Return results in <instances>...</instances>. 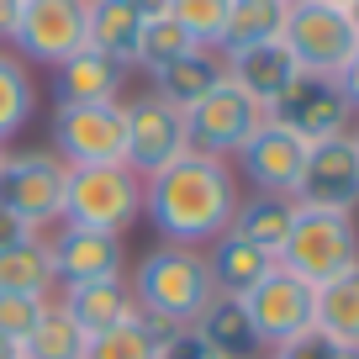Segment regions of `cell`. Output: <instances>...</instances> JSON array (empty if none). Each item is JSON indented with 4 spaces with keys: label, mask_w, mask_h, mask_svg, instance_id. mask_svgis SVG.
<instances>
[{
    "label": "cell",
    "mask_w": 359,
    "mask_h": 359,
    "mask_svg": "<svg viewBox=\"0 0 359 359\" xmlns=\"http://www.w3.org/2000/svg\"><path fill=\"white\" fill-rule=\"evenodd\" d=\"M275 354H285V359H359V348L333 344V338H323V333H306V338H296V344L275 348Z\"/></svg>",
    "instance_id": "d6a6232c"
},
{
    "label": "cell",
    "mask_w": 359,
    "mask_h": 359,
    "mask_svg": "<svg viewBox=\"0 0 359 359\" xmlns=\"http://www.w3.org/2000/svg\"><path fill=\"white\" fill-rule=\"evenodd\" d=\"M269 122V111L259 101H248L233 79H222L217 90H206L201 101L185 111V133H191V148L196 154H212V158H227L233 164L238 148Z\"/></svg>",
    "instance_id": "ba28073f"
},
{
    "label": "cell",
    "mask_w": 359,
    "mask_h": 359,
    "mask_svg": "<svg viewBox=\"0 0 359 359\" xmlns=\"http://www.w3.org/2000/svg\"><path fill=\"white\" fill-rule=\"evenodd\" d=\"M53 154L69 169L79 164H122L127 154V106L122 101H85L53 106Z\"/></svg>",
    "instance_id": "8992f818"
},
{
    "label": "cell",
    "mask_w": 359,
    "mask_h": 359,
    "mask_svg": "<svg viewBox=\"0 0 359 359\" xmlns=\"http://www.w3.org/2000/svg\"><path fill=\"white\" fill-rule=\"evenodd\" d=\"M169 333H175L169 323L133 312L127 323H116V327H106V333L90 338V344H85V359H158V348H164Z\"/></svg>",
    "instance_id": "484cf974"
},
{
    "label": "cell",
    "mask_w": 359,
    "mask_h": 359,
    "mask_svg": "<svg viewBox=\"0 0 359 359\" xmlns=\"http://www.w3.org/2000/svg\"><path fill=\"white\" fill-rule=\"evenodd\" d=\"M22 6L27 0H0V43L16 37V22H22Z\"/></svg>",
    "instance_id": "d590c367"
},
{
    "label": "cell",
    "mask_w": 359,
    "mask_h": 359,
    "mask_svg": "<svg viewBox=\"0 0 359 359\" xmlns=\"http://www.w3.org/2000/svg\"><path fill=\"white\" fill-rule=\"evenodd\" d=\"M43 312H48L43 296H0V333L22 344V338L37 327V317H43Z\"/></svg>",
    "instance_id": "1f68e13d"
},
{
    "label": "cell",
    "mask_w": 359,
    "mask_h": 359,
    "mask_svg": "<svg viewBox=\"0 0 359 359\" xmlns=\"http://www.w3.org/2000/svg\"><path fill=\"white\" fill-rule=\"evenodd\" d=\"M243 312H248V323H254L264 354L269 348H285V344H296V338H306L317 327V285H306L302 275L275 264L264 280L243 296Z\"/></svg>",
    "instance_id": "52a82bcc"
},
{
    "label": "cell",
    "mask_w": 359,
    "mask_h": 359,
    "mask_svg": "<svg viewBox=\"0 0 359 359\" xmlns=\"http://www.w3.org/2000/svg\"><path fill=\"white\" fill-rule=\"evenodd\" d=\"M222 79H227L222 74V53L196 48V53H185V58H175V64L154 69V95H158V101H169L175 111H191L206 90H217Z\"/></svg>",
    "instance_id": "44dd1931"
},
{
    "label": "cell",
    "mask_w": 359,
    "mask_h": 359,
    "mask_svg": "<svg viewBox=\"0 0 359 359\" xmlns=\"http://www.w3.org/2000/svg\"><path fill=\"white\" fill-rule=\"evenodd\" d=\"M348 137H354V148H359V122H354V133H348Z\"/></svg>",
    "instance_id": "b9f144b4"
},
{
    "label": "cell",
    "mask_w": 359,
    "mask_h": 359,
    "mask_svg": "<svg viewBox=\"0 0 359 359\" xmlns=\"http://www.w3.org/2000/svg\"><path fill=\"white\" fill-rule=\"evenodd\" d=\"M11 238H22V227H16V222H11V217H6V212H0V248L11 243Z\"/></svg>",
    "instance_id": "74e56055"
},
{
    "label": "cell",
    "mask_w": 359,
    "mask_h": 359,
    "mask_svg": "<svg viewBox=\"0 0 359 359\" xmlns=\"http://www.w3.org/2000/svg\"><path fill=\"white\" fill-rule=\"evenodd\" d=\"M127 6H133L143 22H154V16H164V11H169V0H127Z\"/></svg>",
    "instance_id": "8d00e7d4"
},
{
    "label": "cell",
    "mask_w": 359,
    "mask_h": 359,
    "mask_svg": "<svg viewBox=\"0 0 359 359\" xmlns=\"http://www.w3.org/2000/svg\"><path fill=\"white\" fill-rule=\"evenodd\" d=\"M137 43H143V16H137L127 0H90L85 48L116 58L122 69H137Z\"/></svg>",
    "instance_id": "603a6c76"
},
{
    "label": "cell",
    "mask_w": 359,
    "mask_h": 359,
    "mask_svg": "<svg viewBox=\"0 0 359 359\" xmlns=\"http://www.w3.org/2000/svg\"><path fill=\"white\" fill-rule=\"evenodd\" d=\"M264 359H285V354H275V348H269V354H264Z\"/></svg>",
    "instance_id": "7bdbcfd3"
},
{
    "label": "cell",
    "mask_w": 359,
    "mask_h": 359,
    "mask_svg": "<svg viewBox=\"0 0 359 359\" xmlns=\"http://www.w3.org/2000/svg\"><path fill=\"white\" fill-rule=\"evenodd\" d=\"M306 164V143L296 133H285L280 122H264L243 148H238V175L269 196H296V180Z\"/></svg>",
    "instance_id": "9a60e30c"
},
{
    "label": "cell",
    "mask_w": 359,
    "mask_h": 359,
    "mask_svg": "<svg viewBox=\"0 0 359 359\" xmlns=\"http://www.w3.org/2000/svg\"><path fill=\"white\" fill-rule=\"evenodd\" d=\"M0 359H22V344H16V338H6V333H0Z\"/></svg>",
    "instance_id": "f35d334b"
},
{
    "label": "cell",
    "mask_w": 359,
    "mask_h": 359,
    "mask_svg": "<svg viewBox=\"0 0 359 359\" xmlns=\"http://www.w3.org/2000/svg\"><path fill=\"white\" fill-rule=\"evenodd\" d=\"M359 264V227L348 212H317V206H296V222L280 243V269L302 275L306 285H323L333 275Z\"/></svg>",
    "instance_id": "5b68a950"
},
{
    "label": "cell",
    "mask_w": 359,
    "mask_h": 359,
    "mask_svg": "<svg viewBox=\"0 0 359 359\" xmlns=\"http://www.w3.org/2000/svg\"><path fill=\"white\" fill-rule=\"evenodd\" d=\"M280 43L291 48L302 74H338V69L348 64V53L359 48V32H354V22H348V11H338V6L291 0Z\"/></svg>",
    "instance_id": "9c48e42d"
},
{
    "label": "cell",
    "mask_w": 359,
    "mask_h": 359,
    "mask_svg": "<svg viewBox=\"0 0 359 359\" xmlns=\"http://www.w3.org/2000/svg\"><path fill=\"white\" fill-rule=\"evenodd\" d=\"M32 111H37L32 69H27L16 53H6V48H0V148L11 143L16 133H27Z\"/></svg>",
    "instance_id": "83f0119b"
},
{
    "label": "cell",
    "mask_w": 359,
    "mask_h": 359,
    "mask_svg": "<svg viewBox=\"0 0 359 359\" xmlns=\"http://www.w3.org/2000/svg\"><path fill=\"white\" fill-rule=\"evenodd\" d=\"M201 254H206V269H212L217 296H233V302H243V296L254 291L259 280H264L269 269L280 264L269 248H259V243H248V238H238L233 227H227L222 238H212Z\"/></svg>",
    "instance_id": "e0dca14e"
},
{
    "label": "cell",
    "mask_w": 359,
    "mask_h": 359,
    "mask_svg": "<svg viewBox=\"0 0 359 359\" xmlns=\"http://www.w3.org/2000/svg\"><path fill=\"white\" fill-rule=\"evenodd\" d=\"M296 206H317V212H359V148L354 137H327V143L306 148L302 180H296Z\"/></svg>",
    "instance_id": "4fadbf2b"
},
{
    "label": "cell",
    "mask_w": 359,
    "mask_h": 359,
    "mask_svg": "<svg viewBox=\"0 0 359 359\" xmlns=\"http://www.w3.org/2000/svg\"><path fill=\"white\" fill-rule=\"evenodd\" d=\"M312 333L359 348V264L317 285V327Z\"/></svg>",
    "instance_id": "d4e9b609"
},
{
    "label": "cell",
    "mask_w": 359,
    "mask_h": 359,
    "mask_svg": "<svg viewBox=\"0 0 359 359\" xmlns=\"http://www.w3.org/2000/svg\"><path fill=\"white\" fill-rule=\"evenodd\" d=\"M127 291H133V306L143 317H158L169 327H191L217 302L206 254L201 248H180V243L148 248L133 264V275H127Z\"/></svg>",
    "instance_id": "7a4b0ae2"
},
{
    "label": "cell",
    "mask_w": 359,
    "mask_h": 359,
    "mask_svg": "<svg viewBox=\"0 0 359 359\" xmlns=\"http://www.w3.org/2000/svg\"><path fill=\"white\" fill-rule=\"evenodd\" d=\"M122 85H127V69L116 58L95 53V48H79L74 58L53 69V90L58 101L69 106H85V101H122Z\"/></svg>",
    "instance_id": "ffe728a7"
},
{
    "label": "cell",
    "mask_w": 359,
    "mask_h": 359,
    "mask_svg": "<svg viewBox=\"0 0 359 359\" xmlns=\"http://www.w3.org/2000/svg\"><path fill=\"white\" fill-rule=\"evenodd\" d=\"M285 6H291V0H285Z\"/></svg>",
    "instance_id": "f6af8a7d"
},
{
    "label": "cell",
    "mask_w": 359,
    "mask_h": 359,
    "mask_svg": "<svg viewBox=\"0 0 359 359\" xmlns=\"http://www.w3.org/2000/svg\"><path fill=\"white\" fill-rule=\"evenodd\" d=\"M285 16H291L285 0H233V11H227V32H222V48H217V53L254 48V43H280Z\"/></svg>",
    "instance_id": "4316f807"
},
{
    "label": "cell",
    "mask_w": 359,
    "mask_h": 359,
    "mask_svg": "<svg viewBox=\"0 0 359 359\" xmlns=\"http://www.w3.org/2000/svg\"><path fill=\"white\" fill-rule=\"evenodd\" d=\"M269 122H280L285 133H296L306 148H312V143L354 133L359 116H354V106L344 101V90H338L333 74H296L291 90L269 106Z\"/></svg>",
    "instance_id": "30bf717a"
},
{
    "label": "cell",
    "mask_w": 359,
    "mask_h": 359,
    "mask_svg": "<svg viewBox=\"0 0 359 359\" xmlns=\"http://www.w3.org/2000/svg\"><path fill=\"white\" fill-rule=\"evenodd\" d=\"M317 6H338V11H348V6H354V0H317Z\"/></svg>",
    "instance_id": "ab89813d"
},
{
    "label": "cell",
    "mask_w": 359,
    "mask_h": 359,
    "mask_svg": "<svg viewBox=\"0 0 359 359\" xmlns=\"http://www.w3.org/2000/svg\"><path fill=\"white\" fill-rule=\"evenodd\" d=\"M296 222V196H269V191H248L238 196V212H233V233L248 238V243L269 248L280 259V243Z\"/></svg>",
    "instance_id": "cb8c5ba5"
},
{
    "label": "cell",
    "mask_w": 359,
    "mask_h": 359,
    "mask_svg": "<svg viewBox=\"0 0 359 359\" xmlns=\"http://www.w3.org/2000/svg\"><path fill=\"white\" fill-rule=\"evenodd\" d=\"M0 296H58V269L48 254V233H22L0 248Z\"/></svg>",
    "instance_id": "ac0fdd59"
},
{
    "label": "cell",
    "mask_w": 359,
    "mask_h": 359,
    "mask_svg": "<svg viewBox=\"0 0 359 359\" xmlns=\"http://www.w3.org/2000/svg\"><path fill=\"white\" fill-rule=\"evenodd\" d=\"M348 22H354V32H359V0H354V6H348Z\"/></svg>",
    "instance_id": "60d3db41"
},
{
    "label": "cell",
    "mask_w": 359,
    "mask_h": 359,
    "mask_svg": "<svg viewBox=\"0 0 359 359\" xmlns=\"http://www.w3.org/2000/svg\"><path fill=\"white\" fill-rule=\"evenodd\" d=\"M222 74L243 90L248 101H259L269 111V106L291 90V79L302 74V64L291 58L285 43H254V48H233V53H222Z\"/></svg>",
    "instance_id": "2e32d148"
},
{
    "label": "cell",
    "mask_w": 359,
    "mask_h": 359,
    "mask_svg": "<svg viewBox=\"0 0 359 359\" xmlns=\"http://www.w3.org/2000/svg\"><path fill=\"white\" fill-rule=\"evenodd\" d=\"M185 53H196V37L185 32V27L175 22V16H154V22H143V43H137V69H164V64H175V58H185Z\"/></svg>",
    "instance_id": "f546056e"
},
{
    "label": "cell",
    "mask_w": 359,
    "mask_h": 359,
    "mask_svg": "<svg viewBox=\"0 0 359 359\" xmlns=\"http://www.w3.org/2000/svg\"><path fill=\"white\" fill-rule=\"evenodd\" d=\"M0 158H6V148H0Z\"/></svg>",
    "instance_id": "ee69618b"
},
{
    "label": "cell",
    "mask_w": 359,
    "mask_h": 359,
    "mask_svg": "<svg viewBox=\"0 0 359 359\" xmlns=\"http://www.w3.org/2000/svg\"><path fill=\"white\" fill-rule=\"evenodd\" d=\"M90 338L69 323V312L58 302H48V312L37 317V327L22 338V359H85Z\"/></svg>",
    "instance_id": "f1b7e54d"
},
{
    "label": "cell",
    "mask_w": 359,
    "mask_h": 359,
    "mask_svg": "<svg viewBox=\"0 0 359 359\" xmlns=\"http://www.w3.org/2000/svg\"><path fill=\"white\" fill-rule=\"evenodd\" d=\"M143 217V175L127 164H79L64 180V222L95 227V233H116Z\"/></svg>",
    "instance_id": "277c9868"
},
{
    "label": "cell",
    "mask_w": 359,
    "mask_h": 359,
    "mask_svg": "<svg viewBox=\"0 0 359 359\" xmlns=\"http://www.w3.org/2000/svg\"><path fill=\"white\" fill-rule=\"evenodd\" d=\"M158 359H217V354L206 348V338L196 333V327H175V333L164 338V348H158Z\"/></svg>",
    "instance_id": "836d02e7"
},
{
    "label": "cell",
    "mask_w": 359,
    "mask_h": 359,
    "mask_svg": "<svg viewBox=\"0 0 359 359\" xmlns=\"http://www.w3.org/2000/svg\"><path fill=\"white\" fill-rule=\"evenodd\" d=\"M227 11H233V0H169V16L196 37V48H212V53L222 48Z\"/></svg>",
    "instance_id": "4dcf8cb0"
},
{
    "label": "cell",
    "mask_w": 359,
    "mask_h": 359,
    "mask_svg": "<svg viewBox=\"0 0 359 359\" xmlns=\"http://www.w3.org/2000/svg\"><path fill=\"white\" fill-rule=\"evenodd\" d=\"M48 254H53L58 285H85V280H127V248L116 233H95V227L58 222L48 233Z\"/></svg>",
    "instance_id": "5bb4252c"
},
{
    "label": "cell",
    "mask_w": 359,
    "mask_h": 359,
    "mask_svg": "<svg viewBox=\"0 0 359 359\" xmlns=\"http://www.w3.org/2000/svg\"><path fill=\"white\" fill-rule=\"evenodd\" d=\"M127 106V154L122 164L133 175H158L169 169L180 154H191V133H185V111H175L169 101H158L154 90L137 95V101H122Z\"/></svg>",
    "instance_id": "7c38bea8"
},
{
    "label": "cell",
    "mask_w": 359,
    "mask_h": 359,
    "mask_svg": "<svg viewBox=\"0 0 359 359\" xmlns=\"http://www.w3.org/2000/svg\"><path fill=\"white\" fill-rule=\"evenodd\" d=\"M85 32H90V0H27L11 48L22 64L58 69L85 48Z\"/></svg>",
    "instance_id": "8fae6325"
},
{
    "label": "cell",
    "mask_w": 359,
    "mask_h": 359,
    "mask_svg": "<svg viewBox=\"0 0 359 359\" xmlns=\"http://www.w3.org/2000/svg\"><path fill=\"white\" fill-rule=\"evenodd\" d=\"M53 302L69 312V323H74L85 338L106 333V327L127 323V317L137 312V306H133V291H127V280H85V285H58V296H53Z\"/></svg>",
    "instance_id": "d6986e66"
},
{
    "label": "cell",
    "mask_w": 359,
    "mask_h": 359,
    "mask_svg": "<svg viewBox=\"0 0 359 359\" xmlns=\"http://www.w3.org/2000/svg\"><path fill=\"white\" fill-rule=\"evenodd\" d=\"M333 79H338V90H344V101L354 106V116H359V48H354V53H348V64L338 69Z\"/></svg>",
    "instance_id": "e575fe53"
},
{
    "label": "cell",
    "mask_w": 359,
    "mask_h": 359,
    "mask_svg": "<svg viewBox=\"0 0 359 359\" xmlns=\"http://www.w3.org/2000/svg\"><path fill=\"white\" fill-rule=\"evenodd\" d=\"M64 180L69 164L53 148H22L0 158V212L22 233H53L64 222Z\"/></svg>",
    "instance_id": "3957f363"
},
{
    "label": "cell",
    "mask_w": 359,
    "mask_h": 359,
    "mask_svg": "<svg viewBox=\"0 0 359 359\" xmlns=\"http://www.w3.org/2000/svg\"><path fill=\"white\" fill-rule=\"evenodd\" d=\"M191 327L206 338V348H212L217 359H264V344H259L243 302H233V296H217Z\"/></svg>",
    "instance_id": "7402d4cb"
},
{
    "label": "cell",
    "mask_w": 359,
    "mask_h": 359,
    "mask_svg": "<svg viewBox=\"0 0 359 359\" xmlns=\"http://www.w3.org/2000/svg\"><path fill=\"white\" fill-rule=\"evenodd\" d=\"M238 212V169L212 154H180L169 169L143 180V217L164 243L206 248L233 227Z\"/></svg>",
    "instance_id": "6da1fadb"
}]
</instances>
